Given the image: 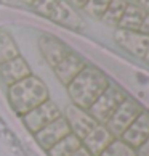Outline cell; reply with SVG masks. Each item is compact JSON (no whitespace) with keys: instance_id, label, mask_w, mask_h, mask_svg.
I'll return each instance as SVG.
<instances>
[{"instance_id":"obj_1","label":"cell","mask_w":149,"mask_h":156,"mask_svg":"<svg viewBox=\"0 0 149 156\" xmlns=\"http://www.w3.org/2000/svg\"><path fill=\"white\" fill-rule=\"evenodd\" d=\"M109 84L111 80L101 69L87 65L66 89L72 105L88 111L90 106L98 100V97L107 89Z\"/></svg>"},{"instance_id":"obj_2","label":"cell","mask_w":149,"mask_h":156,"mask_svg":"<svg viewBox=\"0 0 149 156\" xmlns=\"http://www.w3.org/2000/svg\"><path fill=\"white\" fill-rule=\"evenodd\" d=\"M7 95H8L10 106L21 118L29 111H32L34 108H37L39 105H42L43 101L50 100L48 89L45 82L40 77L34 76V74L10 85Z\"/></svg>"},{"instance_id":"obj_3","label":"cell","mask_w":149,"mask_h":156,"mask_svg":"<svg viewBox=\"0 0 149 156\" xmlns=\"http://www.w3.org/2000/svg\"><path fill=\"white\" fill-rule=\"evenodd\" d=\"M127 97L128 95L125 94L124 89H120L117 84L111 82L107 85V89L98 97V100L90 106L88 113L93 116V119L98 124L104 126L107 121L111 119L112 114L116 113V109L120 106V103H122Z\"/></svg>"},{"instance_id":"obj_4","label":"cell","mask_w":149,"mask_h":156,"mask_svg":"<svg viewBox=\"0 0 149 156\" xmlns=\"http://www.w3.org/2000/svg\"><path fill=\"white\" fill-rule=\"evenodd\" d=\"M144 111L140 101H136L135 98L127 97L120 103V106L116 109V113L111 116V119L104 124L107 130L114 135V138H120L124 135V132L131 126V122Z\"/></svg>"},{"instance_id":"obj_5","label":"cell","mask_w":149,"mask_h":156,"mask_svg":"<svg viewBox=\"0 0 149 156\" xmlns=\"http://www.w3.org/2000/svg\"><path fill=\"white\" fill-rule=\"evenodd\" d=\"M61 116L59 108L55 105L51 100L43 101L42 105H39L37 108H34L32 111L24 114L21 119L24 126L27 127V130L31 134H37L39 130H42L45 126H48L50 122H53L55 119H58Z\"/></svg>"},{"instance_id":"obj_6","label":"cell","mask_w":149,"mask_h":156,"mask_svg":"<svg viewBox=\"0 0 149 156\" xmlns=\"http://www.w3.org/2000/svg\"><path fill=\"white\" fill-rule=\"evenodd\" d=\"M63 116L66 118L67 124H69L71 134L79 137L80 140H83V138L98 126V122L93 119V116H91L87 109H82L76 105H72V103L66 108V111Z\"/></svg>"},{"instance_id":"obj_7","label":"cell","mask_w":149,"mask_h":156,"mask_svg":"<svg viewBox=\"0 0 149 156\" xmlns=\"http://www.w3.org/2000/svg\"><path fill=\"white\" fill-rule=\"evenodd\" d=\"M114 39L128 53H131L136 58H144L146 50L149 47V34L141 32V31L117 29L114 32Z\"/></svg>"},{"instance_id":"obj_8","label":"cell","mask_w":149,"mask_h":156,"mask_svg":"<svg viewBox=\"0 0 149 156\" xmlns=\"http://www.w3.org/2000/svg\"><path fill=\"white\" fill-rule=\"evenodd\" d=\"M69 134H71L69 124H67L66 118L61 114L58 119H55L53 122L45 126L42 130L34 134V137H36V142L39 143V147L42 150H45V151H48L51 147H55L59 140H63V138Z\"/></svg>"},{"instance_id":"obj_9","label":"cell","mask_w":149,"mask_h":156,"mask_svg":"<svg viewBox=\"0 0 149 156\" xmlns=\"http://www.w3.org/2000/svg\"><path fill=\"white\" fill-rule=\"evenodd\" d=\"M39 48H40V53L45 58V61L51 68H55L71 51L66 44H63L59 39L48 36V34H45V36L39 39Z\"/></svg>"},{"instance_id":"obj_10","label":"cell","mask_w":149,"mask_h":156,"mask_svg":"<svg viewBox=\"0 0 149 156\" xmlns=\"http://www.w3.org/2000/svg\"><path fill=\"white\" fill-rule=\"evenodd\" d=\"M149 137V111H143L138 118H136L131 126L124 132V135L120 137V140H124L127 145L131 148L138 150L144 140Z\"/></svg>"},{"instance_id":"obj_11","label":"cell","mask_w":149,"mask_h":156,"mask_svg":"<svg viewBox=\"0 0 149 156\" xmlns=\"http://www.w3.org/2000/svg\"><path fill=\"white\" fill-rule=\"evenodd\" d=\"M85 66H87V63L80 58L77 53L69 51V53L53 68V71L56 74V77L61 80V84H64L67 87V85L72 82V79L76 77Z\"/></svg>"},{"instance_id":"obj_12","label":"cell","mask_w":149,"mask_h":156,"mask_svg":"<svg viewBox=\"0 0 149 156\" xmlns=\"http://www.w3.org/2000/svg\"><path fill=\"white\" fill-rule=\"evenodd\" d=\"M114 140H116V138H114V135L107 130V127L103 126V124H98L82 140V145L88 150L91 156H100Z\"/></svg>"},{"instance_id":"obj_13","label":"cell","mask_w":149,"mask_h":156,"mask_svg":"<svg viewBox=\"0 0 149 156\" xmlns=\"http://www.w3.org/2000/svg\"><path fill=\"white\" fill-rule=\"evenodd\" d=\"M0 74H2L3 82L10 87V85L22 80L24 77L31 76L32 73H31V68L27 65V61L19 55L7 63H2L0 65Z\"/></svg>"},{"instance_id":"obj_14","label":"cell","mask_w":149,"mask_h":156,"mask_svg":"<svg viewBox=\"0 0 149 156\" xmlns=\"http://www.w3.org/2000/svg\"><path fill=\"white\" fill-rule=\"evenodd\" d=\"M147 13L141 7L135 3H128L125 8L122 18H120L117 29H125V31H141L143 24H144Z\"/></svg>"},{"instance_id":"obj_15","label":"cell","mask_w":149,"mask_h":156,"mask_svg":"<svg viewBox=\"0 0 149 156\" xmlns=\"http://www.w3.org/2000/svg\"><path fill=\"white\" fill-rule=\"evenodd\" d=\"M50 20H53L55 23L71 27V29H80L82 27V20L79 18V15L74 11V8L67 3V0H59V3L56 5L55 11L51 13Z\"/></svg>"},{"instance_id":"obj_16","label":"cell","mask_w":149,"mask_h":156,"mask_svg":"<svg viewBox=\"0 0 149 156\" xmlns=\"http://www.w3.org/2000/svg\"><path fill=\"white\" fill-rule=\"evenodd\" d=\"M80 147H82V140L74 134H69L63 140H59L55 147H51L47 153H48V156H71Z\"/></svg>"},{"instance_id":"obj_17","label":"cell","mask_w":149,"mask_h":156,"mask_svg":"<svg viewBox=\"0 0 149 156\" xmlns=\"http://www.w3.org/2000/svg\"><path fill=\"white\" fill-rule=\"evenodd\" d=\"M19 56V50L15 39L5 29H0V65Z\"/></svg>"},{"instance_id":"obj_18","label":"cell","mask_w":149,"mask_h":156,"mask_svg":"<svg viewBox=\"0 0 149 156\" xmlns=\"http://www.w3.org/2000/svg\"><path fill=\"white\" fill-rule=\"evenodd\" d=\"M127 5H128L127 0H111L109 7H107V10L104 11L101 21L106 23L107 26L117 27V24H119L120 18H122L125 8H127Z\"/></svg>"},{"instance_id":"obj_19","label":"cell","mask_w":149,"mask_h":156,"mask_svg":"<svg viewBox=\"0 0 149 156\" xmlns=\"http://www.w3.org/2000/svg\"><path fill=\"white\" fill-rule=\"evenodd\" d=\"M100 156H138V151L130 145H127L124 140L116 138Z\"/></svg>"},{"instance_id":"obj_20","label":"cell","mask_w":149,"mask_h":156,"mask_svg":"<svg viewBox=\"0 0 149 156\" xmlns=\"http://www.w3.org/2000/svg\"><path fill=\"white\" fill-rule=\"evenodd\" d=\"M109 3H111V0H88L87 5H85L82 10L87 15L93 16V18L101 20L103 15H104V11L109 7Z\"/></svg>"},{"instance_id":"obj_21","label":"cell","mask_w":149,"mask_h":156,"mask_svg":"<svg viewBox=\"0 0 149 156\" xmlns=\"http://www.w3.org/2000/svg\"><path fill=\"white\" fill-rule=\"evenodd\" d=\"M58 3H59V0H37V2L32 5V8L36 10L39 15L50 18L51 13L55 11V8H56V5H58Z\"/></svg>"},{"instance_id":"obj_22","label":"cell","mask_w":149,"mask_h":156,"mask_svg":"<svg viewBox=\"0 0 149 156\" xmlns=\"http://www.w3.org/2000/svg\"><path fill=\"white\" fill-rule=\"evenodd\" d=\"M138 151V156H149V137L144 140V143L136 150Z\"/></svg>"},{"instance_id":"obj_23","label":"cell","mask_w":149,"mask_h":156,"mask_svg":"<svg viewBox=\"0 0 149 156\" xmlns=\"http://www.w3.org/2000/svg\"><path fill=\"white\" fill-rule=\"evenodd\" d=\"M88 0H67V3L71 5L72 8H79V10H82L85 5H87Z\"/></svg>"},{"instance_id":"obj_24","label":"cell","mask_w":149,"mask_h":156,"mask_svg":"<svg viewBox=\"0 0 149 156\" xmlns=\"http://www.w3.org/2000/svg\"><path fill=\"white\" fill-rule=\"evenodd\" d=\"M71 156H91V154H90V151H88V150H87V148H85V147L82 145L80 148H77L76 151H74V153L71 154Z\"/></svg>"},{"instance_id":"obj_25","label":"cell","mask_w":149,"mask_h":156,"mask_svg":"<svg viewBox=\"0 0 149 156\" xmlns=\"http://www.w3.org/2000/svg\"><path fill=\"white\" fill-rule=\"evenodd\" d=\"M136 3H138V7H141L149 15V0H136Z\"/></svg>"},{"instance_id":"obj_26","label":"cell","mask_w":149,"mask_h":156,"mask_svg":"<svg viewBox=\"0 0 149 156\" xmlns=\"http://www.w3.org/2000/svg\"><path fill=\"white\" fill-rule=\"evenodd\" d=\"M143 60H144V61L147 63V65H149V47H147V50H146V55H144V58H143Z\"/></svg>"},{"instance_id":"obj_27","label":"cell","mask_w":149,"mask_h":156,"mask_svg":"<svg viewBox=\"0 0 149 156\" xmlns=\"http://www.w3.org/2000/svg\"><path fill=\"white\" fill-rule=\"evenodd\" d=\"M22 2H24V3H27V5H31V7H32V5L36 3L37 0H22Z\"/></svg>"},{"instance_id":"obj_28","label":"cell","mask_w":149,"mask_h":156,"mask_svg":"<svg viewBox=\"0 0 149 156\" xmlns=\"http://www.w3.org/2000/svg\"><path fill=\"white\" fill-rule=\"evenodd\" d=\"M135 2H136V0H135Z\"/></svg>"}]
</instances>
